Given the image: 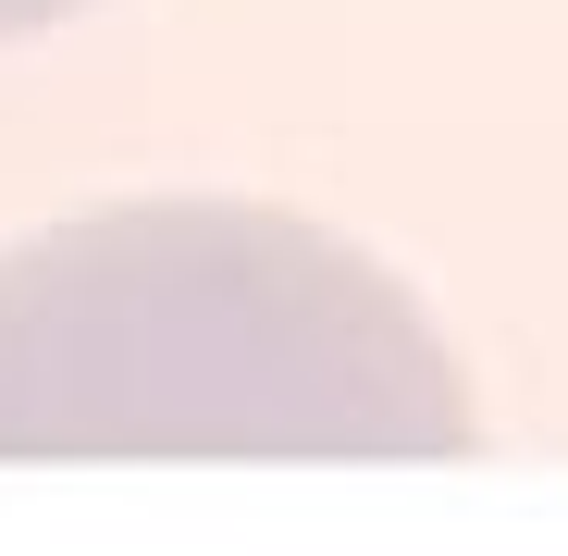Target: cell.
Listing matches in <instances>:
<instances>
[{"mask_svg":"<svg viewBox=\"0 0 568 556\" xmlns=\"http://www.w3.org/2000/svg\"><path fill=\"white\" fill-rule=\"evenodd\" d=\"M74 457H469L445 334L322 223L136 199L0 247V471Z\"/></svg>","mask_w":568,"mask_h":556,"instance_id":"6da1fadb","label":"cell"},{"mask_svg":"<svg viewBox=\"0 0 568 556\" xmlns=\"http://www.w3.org/2000/svg\"><path fill=\"white\" fill-rule=\"evenodd\" d=\"M62 13H87V0H0V38H38V26H62Z\"/></svg>","mask_w":568,"mask_h":556,"instance_id":"7a4b0ae2","label":"cell"}]
</instances>
